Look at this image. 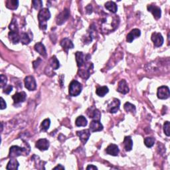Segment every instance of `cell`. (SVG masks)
Listing matches in <instances>:
<instances>
[{
	"mask_svg": "<svg viewBox=\"0 0 170 170\" xmlns=\"http://www.w3.org/2000/svg\"><path fill=\"white\" fill-rule=\"evenodd\" d=\"M51 18V13L49 9L43 8L40 10L38 14V19L39 21V27L41 30H45L47 27V20Z\"/></svg>",
	"mask_w": 170,
	"mask_h": 170,
	"instance_id": "6da1fadb",
	"label": "cell"
},
{
	"mask_svg": "<svg viewBox=\"0 0 170 170\" xmlns=\"http://www.w3.org/2000/svg\"><path fill=\"white\" fill-rule=\"evenodd\" d=\"M83 89L81 84L77 81H73L69 85V94L71 97H77L81 94Z\"/></svg>",
	"mask_w": 170,
	"mask_h": 170,
	"instance_id": "7a4b0ae2",
	"label": "cell"
},
{
	"mask_svg": "<svg viewBox=\"0 0 170 170\" xmlns=\"http://www.w3.org/2000/svg\"><path fill=\"white\" fill-rule=\"evenodd\" d=\"M29 152H27L26 148L19 147L17 146H13L9 149V157L11 158H17L21 155H28Z\"/></svg>",
	"mask_w": 170,
	"mask_h": 170,
	"instance_id": "3957f363",
	"label": "cell"
},
{
	"mask_svg": "<svg viewBox=\"0 0 170 170\" xmlns=\"http://www.w3.org/2000/svg\"><path fill=\"white\" fill-rule=\"evenodd\" d=\"M87 63L86 64L84 63L83 64V66H84V67L83 68H80L78 72V76L85 80H87L89 78L90 75H91V69L93 68L92 63Z\"/></svg>",
	"mask_w": 170,
	"mask_h": 170,
	"instance_id": "277c9868",
	"label": "cell"
},
{
	"mask_svg": "<svg viewBox=\"0 0 170 170\" xmlns=\"http://www.w3.org/2000/svg\"><path fill=\"white\" fill-rule=\"evenodd\" d=\"M76 56V61L77 63V65L79 68H81L83 66V64L87 63L88 60L91 58V56L89 54H84L82 52H77L75 54Z\"/></svg>",
	"mask_w": 170,
	"mask_h": 170,
	"instance_id": "5b68a950",
	"label": "cell"
},
{
	"mask_svg": "<svg viewBox=\"0 0 170 170\" xmlns=\"http://www.w3.org/2000/svg\"><path fill=\"white\" fill-rule=\"evenodd\" d=\"M25 85L26 88L30 91H34L37 88V84L35 78L32 76H28L25 78Z\"/></svg>",
	"mask_w": 170,
	"mask_h": 170,
	"instance_id": "8992f818",
	"label": "cell"
},
{
	"mask_svg": "<svg viewBox=\"0 0 170 170\" xmlns=\"http://www.w3.org/2000/svg\"><path fill=\"white\" fill-rule=\"evenodd\" d=\"M69 15H70V12L68 11V9H65L64 10H63L61 13L58 15L56 18L57 24L59 25V26H61V25L63 24L68 18Z\"/></svg>",
	"mask_w": 170,
	"mask_h": 170,
	"instance_id": "52a82bcc",
	"label": "cell"
},
{
	"mask_svg": "<svg viewBox=\"0 0 170 170\" xmlns=\"http://www.w3.org/2000/svg\"><path fill=\"white\" fill-rule=\"evenodd\" d=\"M158 97L159 99H167L169 97V89L166 86H162L158 89Z\"/></svg>",
	"mask_w": 170,
	"mask_h": 170,
	"instance_id": "ba28073f",
	"label": "cell"
},
{
	"mask_svg": "<svg viewBox=\"0 0 170 170\" xmlns=\"http://www.w3.org/2000/svg\"><path fill=\"white\" fill-rule=\"evenodd\" d=\"M152 41H153L154 45L158 47H161L162 45L164 40L161 33L155 32L152 33Z\"/></svg>",
	"mask_w": 170,
	"mask_h": 170,
	"instance_id": "9c48e42d",
	"label": "cell"
},
{
	"mask_svg": "<svg viewBox=\"0 0 170 170\" xmlns=\"http://www.w3.org/2000/svg\"><path fill=\"white\" fill-rule=\"evenodd\" d=\"M120 105V101L117 98H114L113 101L108 104V111L111 113H116L118 112Z\"/></svg>",
	"mask_w": 170,
	"mask_h": 170,
	"instance_id": "30bf717a",
	"label": "cell"
},
{
	"mask_svg": "<svg viewBox=\"0 0 170 170\" xmlns=\"http://www.w3.org/2000/svg\"><path fill=\"white\" fill-rule=\"evenodd\" d=\"M35 146L41 151L47 150L49 148V142L47 139H40L36 142Z\"/></svg>",
	"mask_w": 170,
	"mask_h": 170,
	"instance_id": "8fae6325",
	"label": "cell"
},
{
	"mask_svg": "<svg viewBox=\"0 0 170 170\" xmlns=\"http://www.w3.org/2000/svg\"><path fill=\"white\" fill-rule=\"evenodd\" d=\"M77 134L78 135V136L79 137L80 139H81V141L83 144H85L88 141V139L90 138V136H91V132H90V130H83L78 131Z\"/></svg>",
	"mask_w": 170,
	"mask_h": 170,
	"instance_id": "7c38bea8",
	"label": "cell"
},
{
	"mask_svg": "<svg viewBox=\"0 0 170 170\" xmlns=\"http://www.w3.org/2000/svg\"><path fill=\"white\" fill-rule=\"evenodd\" d=\"M88 110L89 111H91L90 112L87 111V114H88V116H89V118H92V119L95 120L100 121V120H101V112H100L98 110L94 108V107L89 108Z\"/></svg>",
	"mask_w": 170,
	"mask_h": 170,
	"instance_id": "4fadbf2b",
	"label": "cell"
},
{
	"mask_svg": "<svg viewBox=\"0 0 170 170\" xmlns=\"http://www.w3.org/2000/svg\"><path fill=\"white\" fill-rule=\"evenodd\" d=\"M148 10L153 14V17L156 19H158L161 17L162 12L160 8L159 7L156 6H153V5H149L148 6Z\"/></svg>",
	"mask_w": 170,
	"mask_h": 170,
	"instance_id": "5bb4252c",
	"label": "cell"
},
{
	"mask_svg": "<svg viewBox=\"0 0 170 170\" xmlns=\"http://www.w3.org/2000/svg\"><path fill=\"white\" fill-rule=\"evenodd\" d=\"M140 35H141L140 30L138 29H134L128 34L127 37H126V41L128 43H132L135 39L140 36Z\"/></svg>",
	"mask_w": 170,
	"mask_h": 170,
	"instance_id": "9a60e30c",
	"label": "cell"
},
{
	"mask_svg": "<svg viewBox=\"0 0 170 170\" xmlns=\"http://www.w3.org/2000/svg\"><path fill=\"white\" fill-rule=\"evenodd\" d=\"M33 39V34L31 31H29L28 33L23 32L20 35V41L24 45H28L30 42L32 41Z\"/></svg>",
	"mask_w": 170,
	"mask_h": 170,
	"instance_id": "2e32d148",
	"label": "cell"
},
{
	"mask_svg": "<svg viewBox=\"0 0 170 170\" xmlns=\"http://www.w3.org/2000/svg\"><path fill=\"white\" fill-rule=\"evenodd\" d=\"M90 130L92 132H100L103 130L102 124L100 122L99 120H92L90 124Z\"/></svg>",
	"mask_w": 170,
	"mask_h": 170,
	"instance_id": "e0dca14e",
	"label": "cell"
},
{
	"mask_svg": "<svg viewBox=\"0 0 170 170\" xmlns=\"http://www.w3.org/2000/svg\"><path fill=\"white\" fill-rule=\"evenodd\" d=\"M26 93L25 92H17L12 97V98L14 101V104H19L24 102L26 99Z\"/></svg>",
	"mask_w": 170,
	"mask_h": 170,
	"instance_id": "ac0fdd59",
	"label": "cell"
},
{
	"mask_svg": "<svg viewBox=\"0 0 170 170\" xmlns=\"http://www.w3.org/2000/svg\"><path fill=\"white\" fill-rule=\"evenodd\" d=\"M119 148L118 147L117 145L111 144H110L109 146L106 148V152L107 154L111 155V156H118V154L119 153Z\"/></svg>",
	"mask_w": 170,
	"mask_h": 170,
	"instance_id": "d6986e66",
	"label": "cell"
},
{
	"mask_svg": "<svg viewBox=\"0 0 170 170\" xmlns=\"http://www.w3.org/2000/svg\"><path fill=\"white\" fill-rule=\"evenodd\" d=\"M117 91L123 94H126L129 92V87L128 84L125 80H121L118 83V87Z\"/></svg>",
	"mask_w": 170,
	"mask_h": 170,
	"instance_id": "ffe728a7",
	"label": "cell"
},
{
	"mask_svg": "<svg viewBox=\"0 0 170 170\" xmlns=\"http://www.w3.org/2000/svg\"><path fill=\"white\" fill-rule=\"evenodd\" d=\"M61 45L66 52L68 51V49L74 48V45L73 42L68 38H64L61 41Z\"/></svg>",
	"mask_w": 170,
	"mask_h": 170,
	"instance_id": "44dd1931",
	"label": "cell"
},
{
	"mask_svg": "<svg viewBox=\"0 0 170 170\" xmlns=\"http://www.w3.org/2000/svg\"><path fill=\"white\" fill-rule=\"evenodd\" d=\"M35 50L39 53L40 54H41V56L46 57H47V51L44 45L41 43H37V44H35V45L34 47Z\"/></svg>",
	"mask_w": 170,
	"mask_h": 170,
	"instance_id": "7402d4cb",
	"label": "cell"
},
{
	"mask_svg": "<svg viewBox=\"0 0 170 170\" xmlns=\"http://www.w3.org/2000/svg\"><path fill=\"white\" fill-rule=\"evenodd\" d=\"M123 143H124L125 150H126V152H130L132 150V146H133V141L130 136L125 137Z\"/></svg>",
	"mask_w": 170,
	"mask_h": 170,
	"instance_id": "603a6c76",
	"label": "cell"
},
{
	"mask_svg": "<svg viewBox=\"0 0 170 170\" xmlns=\"http://www.w3.org/2000/svg\"><path fill=\"white\" fill-rule=\"evenodd\" d=\"M9 39L10 41L13 44H17L20 41V35H19V32L17 31H11L9 33Z\"/></svg>",
	"mask_w": 170,
	"mask_h": 170,
	"instance_id": "cb8c5ba5",
	"label": "cell"
},
{
	"mask_svg": "<svg viewBox=\"0 0 170 170\" xmlns=\"http://www.w3.org/2000/svg\"><path fill=\"white\" fill-rule=\"evenodd\" d=\"M105 7L108 9V11H110L112 13H115L118 10V7L116 6V4L114 2H108L106 3H105Z\"/></svg>",
	"mask_w": 170,
	"mask_h": 170,
	"instance_id": "d4e9b609",
	"label": "cell"
},
{
	"mask_svg": "<svg viewBox=\"0 0 170 170\" xmlns=\"http://www.w3.org/2000/svg\"><path fill=\"white\" fill-rule=\"evenodd\" d=\"M19 162L16 159H11L9 163H7V166L6 169H13V170H17L18 169L19 167Z\"/></svg>",
	"mask_w": 170,
	"mask_h": 170,
	"instance_id": "484cf974",
	"label": "cell"
},
{
	"mask_svg": "<svg viewBox=\"0 0 170 170\" xmlns=\"http://www.w3.org/2000/svg\"><path fill=\"white\" fill-rule=\"evenodd\" d=\"M108 91H109L108 88L107 87H106V86H104V87H101L98 88L97 89L96 93H97V94L98 95V97H103L108 92Z\"/></svg>",
	"mask_w": 170,
	"mask_h": 170,
	"instance_id": "4316f807",
	"label": "cell"
},
{
	"mask_svg": "<svg viewBox=\"0 0 170 170\" xmlns=\"http://www.w3.org/2000/svg\"><path fill=\"white\" fill-rule=\"evenodd\" d=\"M6 7L10 9H16L19 6V2L16 0H8L6 3Z\"/></svg>",
	"mask_w": 170,
	"mask_h": 170,
	"instance_id": "83f0119b",
	"label": "cell"
},
{
	"mask_svg": "<svg viewBox=\"0 0 170 170\" xmlns=\"http://www.w3.org/2000/svg\"><path fill=\"white\" fill-rule=\"evenodd\" d=\"M75 124L77 126H86L87 125V120L84 116H80L77 118Z\"/></svg>",
	"mask_w": 170,
	"mask_h": 170,
	"instance_id": "f1b7e54d",
	"label": "cell"
},
{
	"mask_svg": "<svg viewBox=\"0 0 170 170\" xmlns=\"http://www.w3.org/2000/svg\"><path fill=\"white\" fill-rule=\"evenodd\" d=\"M124 108L125 111H126L127 112H131L132 114L136 113V106L131 103L130 102L125 103V104L124 105Z\"/></svg>",
	"mask_w": 170,
	"mask_h": 170,
	"instance_id": "f546056e",
	"label": "cell"
},
{
	"mask_svg": "<svg viewBox=\"0 0 170 170\" xmlns=\"http://www.w3.org/2000/svg\"><path fill=\"white\" fill-rule=\"evenodd\" d=\"M50 64H51V67L54 69V70H57L59 68L60 64H59V62L58 61V59H57V57L55 56H53L50 60Z\"/></svg>",
	"mask_w": 170,
	"mask_h": 170,
	"instance_id": "4dcf8cb0",
	"label": "cell"
},
{
	"mask_svg": "<svg viewBox=\"0 0 170 170\" xmlns=\"http://www.w3.org/2000/svg\"><path fill=\"white\" fill-rule=\"evenodd\" d=\"M50 124H51V121H50V119L47 118L45 120H44L41 123V130L47 131L50 127Z\"/></svg>",
	"mask_w": 170,
	"mask_h": 170,
	"instance_id": "1f68e13d",
	"label": "cell"
},
{
	"mask_svg": "<svg viewBox=\"0 0 170 170\" xmlns=\"http://www.w3.org/2000/svg\"><path fill=\"white\" fill-rule=\"evenodd\" d=\"M155 143V139L152 137H148L145 138L144 144L148 148H152Z\"/></svg>",
	"mask_w": 170,
	"mask_h": 170,
	"instance_id": "d6a6232c",
	"label": "cell"
},
{
	"mask_svg": "<svg viewBox=\"0 0 170 170\" xmlns=\"http://www.w3.org/2000/svg\"><path fill=\"white\" fill-rule=\"evenodd\" d=\"M9 28L12 31L19 32V29H18V26H17V21H16V20H15V19H13L12 20V23H10L9 26Z\"/></svg>",
	"mask_w": 170,
	"mask_h": 170,
	"instance_id": "836d02e7",
	"label": "cell"
},
{
	"mask_svg": "<svg viewBox=\"0 0 170 170\" xmlns=\"http://www.w3.org/2000/svg\"><path fill=\"white\" fill-rule=\"evenodd\" d=\"M32 3L33 7L37 10H39L40 9H41L43 7V2L41 1V0H35V1L32 2Z\"/></svg>",
	"mask_w": 170,
	"mask_h": 170,
	"instance_id": "e575fe53",
	"label": "cell"
},
{
	"mask_svg": "<svg viewBox=\"0 0 170 170\" xmlns=\"http://www.w3.org/2000/svg\"><path fill=\"white\" fill-rule=\"evenodd\" d=\"M7 82V77L3 75V74H1V76H0V87L2 88H3L6 86Z\"/></svg>",
	"mask_w": 170,
	"mask_h": 170,
	"instance_id": "d590c367",
	"label": "cell"
},
{
	"mask_svg": "<svg viewBox=\"0 0 170 170\" xmlns=\"http://www.w3.org/2000/svg\"><path fill=\"white\" fill-rule=\"evenodd\" d=\"M163 131L167 136H169V122L168 121L166 122L163 125Z\"/></svg>",
	"mask_w": 170,
	"mask_h": 170,
	"instance_id": "8d00e7d4",
	"label": "cell"
},
{
	"mask_svg": "<svg viewBox=\"0 0 170 170\" xmlns=\"http://www.w3.org/2000/svg\"><path fill=\"white\" fill-rule=\"evenodd\" d=\"M12 90H13V87L12 86V85H7V86H6L3 88V92L7 94H9L12 91Z\"/></svg>",
	"mask_w": 170,
	"mask_h": 170,
	"instance_id": "74e56055",
	"label": "cell"
},
{
	"mask_svg": "<svg viewBox=\"0 0 170 170\" xmlns=\"http://www.w3.org/2000/svg\"><path fill=\"white\" fill-rule=\"evenodd\" d=\"M6 107H7V104H6V102H5L3 98L2 97L1 98V106H0V108H1V110H3Z\"/></svg>",
	"mask_w": 170,
	"mask_h": 170,
	"instance_id": "f35d334b",
	"label": "cell"
},
{
	"mask_svg": "<svg viewBox=\"0 0 170 170\" xmlns=\"http://www.w3.org/2000/svg\"><path fill=\"white\" fill-rule=\"evenodd\" d=\"M41 59L40 58H38L37 60H36L35 61H34L33 62V67H34V68H36L39 66V63H41Z\"/></svg>",
	"mask_w": 170,
	"mask_h": 170,
	"instance_id": "ab89813d",
	"label": "cell"
},
{
	"mask_svg": "<svg viewBox=\"0 0 170 170\" xmlns=\"http://www.w3.org/2000/svg\"><path fill=\"white\" fill-rule=\"evenodd\" d=\"M87 170H89V169H98V168L96 167L93 166V165H89V166L87 168Z\"/></svg>",
	"mask_w": 170,
	"mask_h": 170,
	"instance_id": "60d3db41",
	"label": "cell"
},
{
	"mask_svg": "<svg viewBox=\"0 0 170 170\" xmlns=\"http://www.w3.org/2000/svg\"><path fill=\"white\" fill-rule=\"evenodd\" d=\"M64 169V168L63 166H62L61 165H59V166H57V167L54 168V169Z\"/></svg>",
	"mask_w": 170,
	"mask_h": 170,
	"instance_id": "b9f144b4",
	"label": "cell"
}]
</instances>
